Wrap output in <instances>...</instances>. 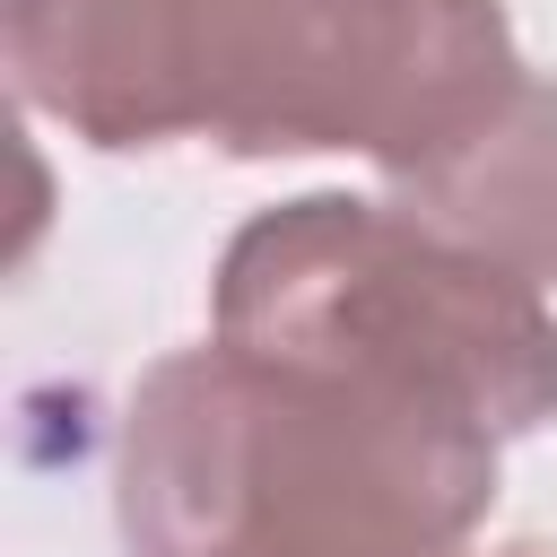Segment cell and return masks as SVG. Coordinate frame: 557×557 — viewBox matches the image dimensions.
<instances>
[{"label": "cell", "mask_w": 557, "mask_h": 557, "mask_svg": "<svg viewBox=\"0 0 557 557\" xmlns=\"http://www.w3.org/2000/svg\"><path fill=\"white\" fill-rule=\"evenodd\" d=\"M9 78L87 148H348L400 183L522 52L496 0H9Z\"/></svg>", "instance_id": "6da1fadb"}, {"label": "cell", "mask_w": 557, "mask_h": 557, "mask_svg": "<svg viewBox=\"0 0 557 557\" xmlns=\"http://www.w3.org/2000/svg\"><path fill=\"white\" fill-rule=\"evenodd\" d=\"M496 435L261 348H174L122 418L131 557H461Z\"/></svg>", "instance_id": "7a4b0ae2"}, {"label": "cell", "mask_w": 557, "mask_h": 557, "mask_svg": "<svg viewBox=\"0 0 557 557\" xmlns=\"http://www.w3.org/2000/svg\"><path fill=\"white\" fill-rule=\"evenodd\" d=\"M209 339L348 374L496 444L557 418L548 287L392 200L305 191L261 209L218 252Z\"/></svg>", "instance_id": "3957f363"}, {"label": "cell", "mask_w": 557, "mask_h": 557, "mask_svg": "<svg viewBox=\"0 0 557 557\" xmlns=\"http://www.w3.org/2000/svg\"><path fill=\"white\" fill-rule=\"evenodd\" d=\"M392 209L522 270L531 287H557V78L522 70L461 139L392 183Z\"/></svg>", "instance_id": "277c9868"}, {"label": "cell", "mask_w": 557, "mask_h": 557, "mask_svg": "<svg viewBox=\"0 0 557 557\" xmlns=\"http://www.w3.org/2000/svg\"><path fill=\"white\" fill-rule=\"evenodd\" d=\"M461 557H557V548H540V540H513V548H461Z\"/></svg>", "instance_id": "5b68a950"}]
</instances>
